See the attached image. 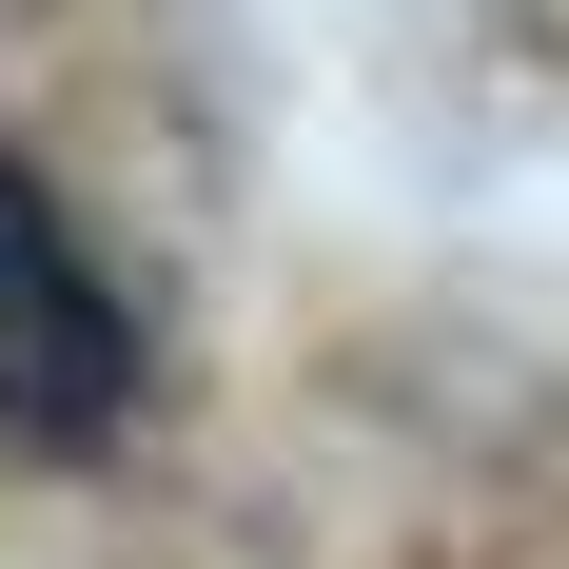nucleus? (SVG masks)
<instances>
[{
    "label": "nucleus",
    "mask_w": 569,
    "mask_h": 569,
    "mask_svg": "<svg viewBox=\"0 0 569 569\" xmlns=\"http://www.w3.org/2000/svg\"><path fill=\"white\" fill-rule=\"evenodd\" d=\"M138 412H158V295L0 138V452H118Z\"/></svg>",
    "instance_id": "1"
}]
</instances>
